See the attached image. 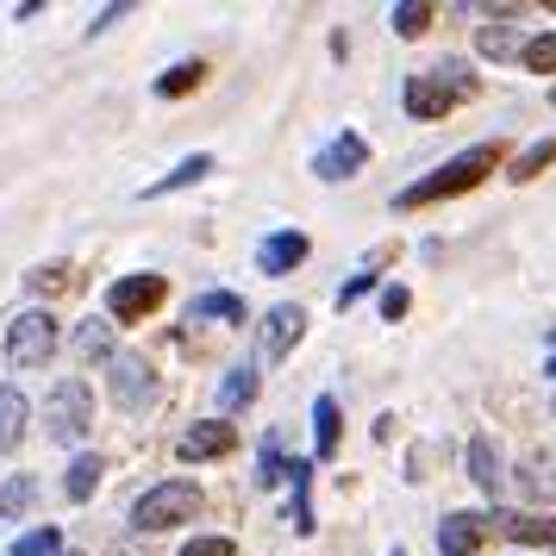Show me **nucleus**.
Returning <instances> with one entry per match:
<instances>
[{
  "mask_svg": "<svg viewBox=\"0 0 556 556\" xmlns=\"http://www.w3.org/2000/svg\"><path fill=\"white\" fill-rule=\"evenodd\" d=\"M31 501H38V481H31V476H13L7 488H0V519H20Z\"/></svg>",
  "mask_w": 556,
  "mask_h": 556,
  "instance_id": "25",
  "label": "nucleus"
},
{
  "mask_svg": "<svg viewBox=\"0 0 556 556\" xmlns=\"http://www.w3.org/2000/svg\"><path fill=\"white\" fill-rule=\"evenodd\" d=\"M256 401V369L251 363H238V369H226V381H219V413H238V406Z\"/></svg>",
  "mask_w": 556,
  "mask_h": 556,
  "instance_id": "17",
  "label": "nucleus"
},
{
  "mask_svg": "<svg viewBox=\"0 0 556 556\" xmlns=\"http://www.w3.org/2000/svg\"><path fill=\"white\" fill-rule=\"evenodd\" d=\"M201 513V488L194 481H156L144 501L131 506V531H169V526H188Z\"/></svg>",
  "mask_w": 556,
  "mask_h": 556,
  "instance_id": "3",
  "label": "nucleus"
},
{
  "mask_svg": "<svg viewBox=\"0 0 556 556\" xmlns=\"http://www.w3.org/2000/svg\"><path fill=\"white\" fill-rule=\"evenodd\" d=\"M101 476H106V463L101 456H76V463H70V476H63V494H70V501H94V488H101Z\"/></svg>",
  "mask_w": 556,
  "mask_h": 556,
  "instance_id": "16",
  "label": "nucleus"
},
{
  "mask_svg": "<svg viewBox=\"0 0 556 556\" xmlns=\"http://www.w3.org/2000/svg\"><path fill=\"white\" fill-rule=\"evenodd\" d=\"M301 338H306V313L301 306H276V313L263 319V356H269V363H281Z\"/></svg>",
  "mask_w": 556,
  "mask_h": 556,
  "instance_id": "11",
  "label": "nucleus"
},
{
  "mask_svg": "<svg viewBox=\"0 0 556 556\" xmlns=\"http://www.w3.org/2000/svg\"><path fill=\"white\" fill-rule=\"evenodd\" d=\"M188 319H219V326H244V301L238 294H201L188 306Z\"/></svg>",
  "mask_w": 556,
  "mask_h": 556,
  "instance_id": "19",
  "label": "nucleus"
},
{
  "mask_svg": "<svg viewBox=\"0 0 556 556\" xmlns=\"http://www.w3.org/2000/svg\"><path fill=\"white\" fill-rule=\"evenodd\" d=\"M363 163H369V144H363L356 131H338L326 151L313 156V176H319V181H351Z\"/></svg>",
  "mask_w": 556,
  "mask_h": 556,
  "instance_id": "8",
  "label": "nucleus"
},
{
  "mask_svg": "<svg viewBox=\"0 0 556 556\" xmlns=\"http://www.w3.org/2000/svg\"><path fill=\"white\" fill-rule=\"evenodd\" d=\"M70 556H81V551H70Z\"/></svg>",
  "mask_w": 556,
  "mask_h": 556,
  "instance_id": "37",
  "label": "nucleus"
},
{
  "mask_svg": "<svg viewBox=\"0 0 556 556\" xmlns=\"http://www.w3.org/2000/svg\"><path fill=\"white\" fill-rule=\"evenodd\" d=\"M119 20H126V7H101V20H94L88 31H106V26H119Z\"/></svg>",
  "mask_w": 556,
  "mask_h": 556,
  "instance_id": "34",
  "label": "nucleus"
},
{
  "mask_svg": "<svg viewBox=\"0 0 556 556\" xmlns=\"http://www.w3.org/2000/svg\"><path fill=\"white\" fill-rule=\"evenodd\" d=\"M26 288L31 294H63V288H76V269H70V263H38L26 276Z\"/></svg>",
  "mask_w": 556,
  "mask_h": 556,
  "instance_id": "24",
  "label": "nucleus"
},
{
  "mask_svg": "<svg viewBox=\"0 0 556 556\" xmlns=\"http://www.w3.org/2000/svg\"><path fill=\"white\" fill-rule=\"evenodd\" d=\"M76 356H113V326L106 319H81V331H76Z\"/></svg>",
  "mask_w": 556,
  "mask_h": 556,
  "instance_id": "23",
  "label": "nucleus"
},
{
  "mask_svg": "<svg viewBox=\"0 0 556 556\" xmlns=\"http://www.w3.org/2000/svg\"><path fill=\"white\" fill-rule=\"evenodd\" d=\"M481 56H519L526 51V38H519V31H506V26H481Z\"/></svg>",
  "mask_w": 556,
  "mask_h": 556,
  "instance_id": "29",
  "label": "nucleus"
},
{
  "mask_svg": "<svg viewBox=\"0 0 556 556\" xmlns=\"http://www.w3.org/2000/svg\"><path fill=\"white\" fill-rule=\"evenodd\" d=\"M406 306H413V294L406 288H388L381 294V319H406Z\"/></svg>",
  "mask_w": 556,
  "mask_h": 556,
  "instance_id": "33",
  "label": "nucleus"
},
{
  "mask_svg": "<svg viewBox=\"0 0 556 556\" xmlns=\"http://www.w3.org/2000/svg\"><path fill=\"white\" fill-rule=\"evenodd\" d=\"M163 301H169V281H163V276H119L113 288H106V313H113L119 326L151 319Z\"/></svg>",
  "mask_w": 556,
  "mask_h": 556,
  "instance_id": "7",
  "label": "nucleus"
},
{
  "mask_svg": "<svg viewBox=\"0 0 556 556\" xmlns=\"http://www.w3.org/2000/svg\"><path fill=\"white\" fill-rule=\"evenodd\" d=\"M388 263H394V244H381V251L369 256L363 269H356V281H344V294H338V306H351L356 294H369V281H376V269H388Z\"/></svg>",
  "mask_w": 556,
  "mask_h": 556,
  "instance_id": "26",
  "label": "nucleus"
},
{
  "mask_svg": "<svg viewBox=\"0 0 556 556\" xmlns=\"http://www.w3.org/2000/svg\"><path fill=\"white\" fill-rule=\"evenodd\" d=\"M231 444H238V431H231L226 419H206V426H188L176 438V456L181 463H206V456H226Z\"/></svg>",
  "mask_w": 556,
  "mask_h": 556,
  "instance_id": "10",
  "label": "nucleus"
},
{
  "mask_svg": "<svg viewBox=\"0 0 556 556\" xmlns=\"http://www.w3.org/2000/svg\"><path fill=\"white\" fill-rule=\"evenodd\" d=\"M106 388H113V406H119V413H144V406L156 401L151 363H144V356H131V351L106 356Z\"/></svg>",
  "mask_w": 556,
  "mask_h": 556,
  "instance_id": "6",
  "label": "nucleus"
},
{
  "mask_svg": "<svg viewBox=\"0 0 556 556\" xmlns=\"http://www.w3.org/2000/svg\"><path fill=\"white\" fill-rule=\"evenodd\" d=\"M313 444H319V456H338V401L331 394H319V406H313Z\"/></svg>",
  "mask_w": 556,
  "mask_h": 556,
  "instance_id": "21",
  "label": "nucleus"
},
{
  "mask_svg": "<svg viewBox=\"0 0 556 556\" xmlns=\"http://www.w3.org/2000/svg\"><path fill=\"white\" fill-rule=\"evenodd\" d=\"M201 81H206V63H176L169 76H156V94H163V101H181V94H194Z\"/></svg>",
  "mask_w": 556,
  "mask_h": 556,
  "instance_id": "20",
  "label": "nucleus"
},
{
  "mask_svg": "<svg viewBox=\"0 0 556 556\" xmlns=\"http://www.w3.org/2000/svg\"><path fill=\"white\" fill-rule=\"evenodd\" d=\"M544 376H556V338H551V369H544Z\"/></svg>",
  "mask_w": 556,
  "mask_h": 556,
  "instance_id": "35",
  "label": "nucleus"
},
{
  "mask_svg": "<svg viewBox=\"0 0 556 556\" xmlns=\"http://www.w3.org/2000/svg\"><path fill=\"white\" fill-rule=\"evenodd\" d=\"M201 176H213V156H181V163L169 169V176L144 188V201H163V194H176V188H194Z\"/></svg>",
  "mask_w": 556,
  "mask_h": 556,
  "instance_id": "15",
  "label": "nucleus"
},
{
  "mask_svg": "<svg viewBox=\"0 0 556 556\" xmlns=\"http://www.w3.org/2000/svg\"><path fill=\"white\" fill-rule=\"evenodd\" d=\"M551 106H556V88H551Z\"/></svg>",
  "mask_w": 556,
  "mask_h": 556,
  "instance_id": "36",
  "label": "nucleus"
},
{
  "mask_svg": "<svg viewBox=\"0 0 556 556\" xmlns=\"http://www.w3.org/2000/svg\"><path fill=\"white\" fill-rule=\"evenodd\" d=\"M7 356H13L20 369H45L56 356V319L45 306H31V313H20V319L7 326Z\"/></svg>",
  "mask_w": 556,
  "mask_h": 556,
  "instance_id": "5",
  "label": "nucleus"
},
{
  "mask_svg": "<svg viewBox=\"0 0 556 556\" xmlns=\"http://www.w3.org/2000/svg\"><path fill=\"white\" fill-rule=\"evenodd\" d=\"M476 94H481V81H476L469 63H438V70H426V76L406 81L401 106L413 113V119H444V113H456V106L476 101Z\"/></svg>",
  "mask_w": 556,
  "mask_h": 556,
  "instance_id": "2",
  "label": "nucleus"
},
{
  "mask_svg": "<svg viewBox=\"0 0 556 556\" xmlns=\"http://www.w3.org/2000/svg\"><path fill=\"white\" fill-rule=\"evenodd\" d=\"M13 556H63V531H56V526H38V531H26V538L13 544Z\"/></svg>",
  "mask_w": 556,
  "mask_h": 556,
  "instance_id": "27",
  "label": "nucleus"
},
{
  "mask_svg": "<svg viewBox=\"0 0 556 556\" xmlns=\"http://www.w3.org/2000/svg\"><path fill=\"white\" fill-rule=\"evenodd\" d=\"M394 31H401V38L431 31V7H426V0H401V7H394Z\"/></svg>",
  "mask_w": 556,
  "mask_h": 556,
  "instance_id": "28",
  "label": "nucleus"
},
{
  "mask_svg": "<svg viewBox=\"0 0 556 556\" xmlns=\"http://www.w3.org/2000/svg\"><path fill=\"white\" fill-rule=\"evenodd\" d=\"M26 426H31L26 394H20V388H0V456H7V451H20Z\"/></svg>",
  "mask_w": 556,
  "mask_h": 556,
  "instance_id": "14",
  "label": "nucleus"
},
{
  "mask_svg": "<svg viewBox=\"0 0 556 556\" xmlns=\"http://www.w3.org/2000/svg\"><path fill=\"white\" fill-rule=\"evenodd\" d=\"M88 426H94V394H88V381H56L51 401H45V431H51L56 444H76V438H88Z\"/></svg>",
  "mask_w": 556,
  "mask_h": 556,
  "instance_id": "4",
  "label": "nucleus"
},
{
  "mask_svg": "<svg viewBox=\"0 0 556 556\" xmlns=\"http://www.w3.org/2000/svg\"><path fill=\"white\" fill-rule=\"evenodd\" d=\"M494 163H501V144H476V151L451 156L444 169H431L426 181H413V188H401V194H394V206H401V213H413V206L456 201V194H469V188H481V181L494 176Z\"/></svg>",
  "mask_w": 556,
  "mask_h": 556,
  "instance_id": "1",
  "label": "nucleus"
},
{
  "mask_svg": "<svg viewBox=\"0 0 556 556\" xmlns=\"http://www.w3.org/2000/svg\"><path fill=\"white\" fill-rule=\"evenodd\" d=\"M181 556H238L231 538H194V544H181Z\"/></svg>",
  "mask_w": 556,
  "mask_h": 556,
  "instance_id": "32",
  "label": "nucleus"
},
{
  "mask_svg": "<svg viewBox=\"0 0 556 556\" xmlns=\"http://www.w3.org/2000/svg\"><path fill=\"white\" fill-rule=\"evenodd\" d=\"M469 476H476V488L481 494H501V456H494V444H488V438H476V444H469Z\"/></svg>",
  "mask_w": 556,
  "mask_h": 556,
  "instance_id": "18",
  "label": "nucleus"
},
{
  "mask_svg": "<svg viewBox=\"0 0 556 556\" xmlns=\"http://www.w3.org/2000/svg\"><path fill=\"white\" fill-rule=\"evenodd\" d=\"M481 538H488V519H476V513H451V519L438 526V544H444V556H476Z\"/></svg>",
  "mask_w": 556,
  "mask_h": 556,
  "instance_id": "13",
  "label": "nucleus"
},
{
  "mask_svg": "<svg viewBox=\"0 0 556 556\" xmlns=\"http://www.w3.org/2000/svg\"><path fill=\"white\" fill-rule=\"evenodd\" d=\"M519 63H526L531 76H556V31H538V38H526Z\"/></svg>",
  "mask_w": 556,
  "mask_h": 556,
  "instance_id": "22",
  "label": "nucleus"
},
{
  "mask_svg": "<svg viewBox=\"0 0 556 556\" xmlns=\"http://www.w3.org/2000/svg\"><path fill=\"white\" fill-rule=\"evenodd\" d=\"M488 531H501V538H513V544L556 551V519L551 513H488Z\"/></svg>",
  "mask_w": 556,
  "mask_h": 556,
  "instance_id": "9",
  "label": "nucleus"
},
{
  "mask_svg": "<svg viewBox=\"0 0 556 556\" xmlns=\"http://www.w3.org/2000/svg\"><path fill=\"white\" fill-rule=\"evenodd\" d=\"M256 481H263V488H276V481H288V456H281L276 431L263 438V463H256Z\"/></svg>",
  "mask_w": 556,
  "mask_h": 556,
  "instance_id": "30",
  "label": "nucleus"
},
{
  "mask_svg": "<svg viewBox=\"0 0 556 556\" xmlns=\"http://www.w3.org/2000/svg\"><path fill=\"white\" fill-rule=\"evenodd\" d=\"M551 163H556V138H544V144H531V151L513 163V181H531L538 169H551Z\"/></svg>",
  "mask_w": 556,
  "mask_h": 556,
  "instance_id": "31",
  "label": "nucleus"
},
{
  "mask_svg": "<svg viewBox=\"0 0 556 556\" xmlns=\"http://www.w3.org/2000/svg\"><path fill=\"white\" fill-rule=\"evenodd\" d=\"M306 251H313V244H306L301 231H276V238H263L256 269H263V276H288V269H301L306 263Z\"/></svg>",
  "mask_w": 556,
  "mask_h": 556,
  "instance_id": "12",
  "label": "nucleus"
}]
</instances>
